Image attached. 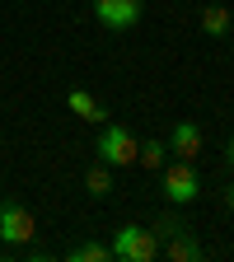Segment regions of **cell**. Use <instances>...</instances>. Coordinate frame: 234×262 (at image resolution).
<instances>
[{"label":"cell","instance_id":"cell-2","mask_svg":"<svg viewBox=\"0 0 234 262\" xmlns=\"http://www.w3.org/2000/svg\"><path fill=\"white\" fill-rule=\"evenodd\" d=\"M98 159L108 164V169H126V164H136V136H131L126 126H117V122H103V131H98Z\"/></svg>","mask_w":234,"mask_h":262},{"label":"cell","instance_id":"cell-11","mask_svg":"<svg viewBox=\"0 0 234 262\" xmlns=\"http://www.w3.org/2000/svg\"><path fill=\"white\" fill-rule=\"evenodd\" d=\"M108 257H113V248H108V244H98V239L71 248V262H108Z\"/></svg>","mask_w":234,"mask_h":262},{"label":"cell","instance_id":"cell-14","mask_svg":"<svg viewBox=\"0 0 234 262\" xmlns=\"http://www.w3.org/2000/svg\"><path fill=\"white\" fill-rule=\"evenodd\" d=\"M225 206H229V211H234V183H229V187H225Z\"/></svg>","mask_w":234,"mask_h":262},{"label":"cell","instance_id":"cell-7","mask_svg":"<svg viewBox=\"0 0 234 262\" xmlns=\"http://www.w3.org/2000/svg\"><path fill=\"white\" fill-rule=\"evenodd\" d=\"M159 253L169 257V262H197V257H202V244H197L187 229H178V234H169V239L159 244Z\"/></svg>","mask_w":234,"mask_h":262},{"label":"cell","instance_id":"cell-1","mask_svg":"<svg viewBox=\"0 0 234 262\" xmlns=\"http://www.w3.org/2000/svg\"><path fill=\"white\" fill-rule=\"evenodd\" d=\"M108 248L122 262H155L159 257V234H155V229H141V225H122Z\"/></svg>","mask_w":234,"mask_h":262},{"label":"cell","instance_id":"cell-5","mask_svg":"<svg viewBox=\"0 0 234 262\" xmlns=\"http://www.w3.org/2000/svg\"><path fill=\"white\" fill-rule=\"evenodd\" d=\"M94 19L103 28H136L141 24V0H94Z\"/></svg>","mask_w":234,"mask_h":262},{"label":"cell","instance_id":"cell-9","mask_svg":"<svg viewBox=\"0 0 234 262\" xmlns=\"http://www.w3.org/2000/svg\"><path fill=\"white\" fill-rule=\"evenodd\" d=\"M229 28H234V14L225 5H206L202 10V33H206V38H225Z\"/></svg>","mask_w":234,"mask_h":262},{"label":"cell","instance_id":"cell-4","mask_svg":"<svg viewBox=\"0 0 234 262\" xmlns=\"http://www.w3.org/2000/svg\"><path fill=\"white\" fill-rule=\"evenodd\" d=\"M197 192H202V178H197V169H192L187 159L164 164V196H169L174 206H192Z\"/></svg>","mask_w":234,"mask_h":262},{"label":"cell","instance_id":"cell-10","mask_svg":"<svg viewBox=\"0 0 234 262\" xmlns=\"http://www.w3.org/2000/svg\"><path fill=\"white\" fill-rule=\"evenodd\" d=\"M84 192H89V196H108V192H113V169H108L103 159L84 169Z\"/></svg>","mask_w":234,"mask_h":262},{"label":"cell","instance_id":"cell-6","mask_svg":"<svg viewBox=\"0 0 234 262\" xmlns=\"http://www.w3.org/2000/svg\"><path fill=\"white\" fill-rule=\"evenodd\" d=\"M164 145H169V155L174 159H197V155H202V126H197V122H178L174 131H169V141H164Z\"/></svg>","mask_w":234,"mask_h":262},{"label":"cell","instance_id":"cell-15","mask_svg":"<svg viewBox=\"0 0 234 262\" xmlns=\"http://www.w3.org/2000/svg\"><path fill=\"white\" fill-rule=\"evenodd\" d=\"M225 159H229V164H234V136H229V145H225Z\"/></svg>","mask_w":234,"mask_h":262},{"label":"cell","instance_id":"cell-12","mask_svg":"<svg viewBox=\"0 0 234 262\" xmlns=\"http://www.w3.org/2000/svg\"><path fill=\"white\" fill-rule=\"evenodd\" d=\"M164 159H169V145L164 141H145L136 150V164H145V169H164Z\"/></svg>","mask_w":234,"mask_h":262},{"label":"cell","instance_id":"cell-13","mask_svg":"<svg viewBox=\"0 0 234 262\" xmlns=\"http://www.w3.org/2000/svg\"><path fill=\"white\" fill-rule=\"evenodd\" d=\"M178 229H187V225H183L178 215H159V220H155V234H159V239H169V234H178Z\"/></svg>","mask_w":234,"mask_h":262},{"label":"cell","instance_id":"cell-8","mask_svg":"<svg viewBox=\"0 0 234 262\" xmlns=\"http://www.w3.org/2000/svg\"><path fill=\"white\" fill-rule=\"evenodd\" d=\"M66 108H71L75 117H84V122H103L108 117L103 103H94V94H84V89H71V94H66Z\"/></svg>","mask_w":234,"mask_h":262},{"label":"cell","instance_id":"cell-3","mask_svg":"<svg viewBox=\"0 0 234 262\" xmlns=\"http://www.w3.org/2000/svg\"><path fill=\"white\" fill-rule=\"evenodd\" d=\"M33 234H38V220L24 202H0V239L10 248H28Z\"/></svg>","mask_w":234,"mask_h":262}]
</instances>
